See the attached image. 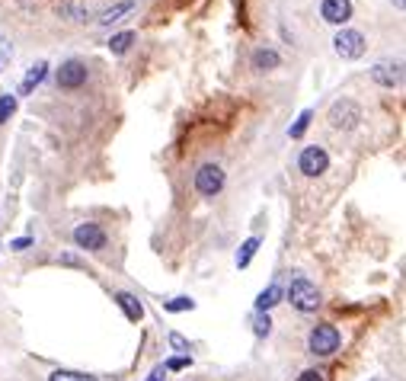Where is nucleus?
<instances>
[{
  "mask_svg": "<svg viewBox=\"0 0 406 381\" xmlns=\"http://www.w3.org/2000/svg\"><path fill=\"white\" fill-rule=\"evenodd\" d=\"M253 334H256V336H269V334H272V317H269V314H262V311H256Z\"/></svg>",
  "mask_w": 406,
  "mask_h": 381,
  "instance_id": "nucleus-20",
  "label": "nucleus"
},
{
  "mask_svg": "<svg viewBox=\"0 0 406 381\" xmlns=\"http://www.w3.org/2000/svg\"><path fill=\"white\" fill-rule=\"evenodd\" d=\"M288 298H291V305L298 311H304V314H311V311H317L320 308V292H317V285L313 282H307V279H294L291 282V288H288Z\"/></svg>",
  "mask_w": 406,
  "mask_h": 381,
  "instance_id": "nucleus-2",
  "label": "nucleus"
},
{
  "mask_svg": "<svg viewBox=\"0 0 406 381\" xmlns=\"http://www.w3.org/2000/svg\"><path fill=\"white\" fill-rule=\"evenodd\" d=\"M87 84V67L80 64V61H64L58 67V87L64 90H77Z\"/></svg>",
  "mask_w": 406,
  "mask_h": 381,
  "instance_id": "nucleus-9",
  "label": "nucleus"
},
{
  "mask_svg": "<svg viewBox=\"0 0 406 381\" xmlns=\"http://www.w3.org/2000/svg\"><path fill=\"white\" fill-rule=\"evenodd\" d=\"M282 285H269L266 292H260V298H256V311H262V314H266L269 308H275V305H279L282 301Z\"/></svg>",
  "mask_w": 406,
  "mask_h": 381,
  "instance_id": "nucleus-14",
  "label": "nucleus"
},
{
  "mask_svg": "<svg viewBox=\"0 0 406 381\" xmlns=\"http://www.w3.org/2000/svg\"><path fill=\"white\" fill-rule=\"evenodd\" d=\"M163 308H167V311H173V314H180V311H192V308H195V301H192V298H186V295H180V298L167 301Z\"/></svg>",
  "mask_w": 406,
  "mask_h": 381,
  "instance_id": "nucleus-21",
  "label": "nucleus"
},
{
  "mask_svg": "<svg viewBox=\"0 0 406 381\" xmlns=\"http://www.w3.org/2000/svg\"><path fill=\"white\" fill-rule=\"evenodd\" d=\"M16 113V96H0V122H7L10 115Z\"/></svg>",
  "mask_w": 406,
  "mask_h": 381,
  "instance_id": "nucleus-22",
  "label": "nucleus"
},
{
  "mask_svg": "<svg viewBox=\"0 0 406 381\" xmlns=\"http://www.w3.org/2000/svg\"><path fill=\"white\" fill-rule=\"evenodd\" d=\"M256 250H260V237H250V241L240 244V250H237V266H240V269L250 266V260L256 256Z\"/></svg>",
  "mask_w": 406,
  "mask_h": 381,
  "instance_id": "nucleus-16",
  "label": "nucleus"
},
{
  "mask_svg": "<svg viewBox=\"0 0 406 381\" xmlns=\"http://www.w3.org/2000/svg\"><path fill=\"white\" fill-rule=\"evenodd\" d=\"M374 381H384V378H374Z\"/></svg>",
  "mask_w": 406,
  "mask_h": 381,
  "instance_id": "nucleus-29",
  "label": "nucleus"
},
{
  "mask_svg": "<svg viewBox=\"0 0 406 381\" xmlns=\"http://www.w3.org/2000/svg\"><path fill=\"white\" fill-rule=\"evenodd\" d=\"M134 10V0H122V4H115V7H109L106 13L100 16V26H112L115 20H122L125 13H132Z\"/></svg>",
  "mask_w": 406,
  "mask_h": 381,
  "instance_id": "nucleus-15",
  "label": "nucleus"
},
{
  "mask_svg": "<svg viewBox=\"0 0 406 381\" xmlns=\"http://www.w3.org/2000/svg\"><path fill=\"white\" fill-rule=\"evenodd\" d=\"M320 13H323V20L327 23L342 26V23H349V16H352V4H349V0H323Z\"/></svg>",
  "mask_w": 406,
  "mask_h": 381,
  "instance_id": "nucleus-10",
  "label": "nucleus"
},
{
  "mask_svg": "<svg viewBox=\"0 0 406 381\" xmlns=\"http://www.w3.org/2000/svg\"><path fill=\"white\" fill-rule=\"evenodd\" d=\"M371 81L381 84V87H400L403 84V64L400 61H381V64L371 67Z\"/></svg>",
  "mask_w": 406,
  "mask_h": 381,
  "instance_id": "nucleus-8",
  "label": "nucleus"
},
{
  "mask_svg": "<svg viewBox=\"0 0 406 381\" xmlns=\"http://www.w3.org/2000/svg\"><path fill=\"white\" fill-rule=\"evenodd\" d=\"M333 48H336V55H340V58L355 61V58H361V55H365V35L355 33V29H342V33L333 39Z\"/></svg>",
  "mask_w": 406,
  "mask_h": 381,
  "instance_id": "nucleus-4",
  "label": "nucleus"
},
{
  "mask_svg": "<svg viewBox=\"0 0 406 381\" xmlns=\"http://www.w3.org/2000/svg\"><path fill=\"white\" fill-rule=\"evenodd\" d=\"M189 365H192V356H176V359L163 362V368H167V372H182V368H189Z\"/></svg>",
  "mask_w": 406,
  "mask_h": 381,
  "instance_id": "nucleus-23",
  "label": "nucleus"
},
{
  "mask_svg": "<svg viewBox=\"0 0 406 381\" xmlns=\"http://www.w3.org/2000/svg\"><path fill=\"white\" fill-rule=\"evenodd\" d=\"M227 176H224V167L221 164H202L199 170H195V189H199L202 195H218L221 189H224Z\"/></svg>",
  "mask_w": 406,
  "mask_h": 381,
  "instance_id": "nucleus-3",
  "label": "nucleus"
},
{
  "mask_svg": "<svg viewBox=\"0 0 406 381\" xmlns=\"http://www.w3.org/2000/svg\"><path fill=\"white\" fill-rule=\"evenodd\" d=\"M298 167H301V174H304V176H320L323 170L330 167V157H327L323 147H304V151H301Z\"/></svg>",
  "mask_w": 406,
  "mask_h": 381,
  "instance_id": "nucleus-7",
  "label": "nucleus"
},
{
  "mask_svg": "<svg viewBox=\"0 0 406 381\" xmlns=\"http://www.w3.org/2000/svg\"><path fill=\"white\" fill-rule=\"evenodd\" d=\"M48 381H96L93 375H83V372H64V368H58V372L48 375Z\"/></svg>",
  "mask_w": 406,
  "mask_h": 381,
  "instance_id": "nucleus-18",
  "label": "nucleus"
},
{
  "mask_svg": "<svg viewBox=\"0 0 406 381\" xmlns=\"http://www.w3.org/2000/svg\"><path fill=\"white\" fill-rule=\"evenodd\" d=\"M45 74H48V64H45V61H39L35 67H29V74L23 77V84H20V93H33V90L39 87L42 81H45Z\"/></svg>",
  "mask_w": 406,
  "mask_h": 381,
  "instance_id": "nucleus-12",
  "label": "nucleus"
},
{
  "mask_svg": "<svg viewBox=\"0 0 406 381\" xmlns=\"http://www.w3.org/2000/svg\"><path fill=\"white\" fill-rule=\"evenodd\" d=\"M61 263H64V266H83V263H80L77 256H71V254H64V256H61Z\"/></svg>",
  "mask_w": 406,
  "mask_h": 381,
  "instance_id": "nucleus-28",
  "label": "nucleus"
},
{
  "mask_svg": "<svg viewBox=\"0 0 406 381\" xmlns=\"http://www.w3.org/2000/svg\"><path fill=\"white\" fill-rule=\"evenodd\" d=\"M298 381H323V372L320 368H307V372L298 375Z\"/></svg>",
  "mask_w": 406,
  "mask_h": 381,
  "instance_id": "nucleus-25",
  "label": "nucleus"
},
{
  "mask_svg": "<svg viewBox=\"0 0 406 381\" xmlns=\"http://www.w3.org/2000/svg\"><path fill=\"white\" fill-rule=\"evenodd\" d=\"M74 244L83 250H103L106 247V231L93 221H83V224L74 227Z\"/></svg>",
  "mask_w": 406,
  "mask_h": 381,
  "instance_id": "nucleus-5",
  "label": "nucleus"
},
{
  "mask_svg": "<svg viewBox=\"0 0 406 381\" xmlns=\"http://www.w3.org/2000/svg\"><path fill=\"white\" fill-rule=\"evenodd\" d=\"M163 378H167V368H163V365H153V372L147 375L144 381H163Z\"/></svg>",
  "mask_w": 406,
  "mask_h": 381,
  "instance_id": "nucleus-26",
  "label": "nucleus"
},
{
  "mask_svg": "<svg viewBox=\"0 0 406 381\" xmlns=\"http://www.w3.org/2000/svg\"><path fill=\"white\" fill-rule=\"evenodd\" d=\"M279 52H272V48H256L253 52V67L256 71H272V67H279Z\"/></svg>",
  "mask_w": 406,
  "mask_h": 381,
  "instance_id": "nucleus-13",
  "label": "nucleus"
},
{
  "mask_svg": "<svg viewBox=\"0 0 406 381\" xmlns=\"http://www.w3.org/2000/svg\"><path fill=\"white\" fill-rule=\"evenodd\" d=\"M115 305H119V308L125 311L128 321H134V324H138L141 317H144V308H141V301L134 298L132 292H119V295H115Z\"/></svg>",
  "mask_w": 406,
  "mask_h": 381,
  "instance_id": "nucleus-11",
  "label": "nucleus"
},
{
  "mask_svg": "<svg viewBox=\"0 0 406 381\" xmlns=\"http://www.w3.org/2000/svg\"><path fill=\"white\" fill-rule=\"evenodd\" d=\"M361 119V109L355 100H336L333 109H330V122L333 128H355Z\"/></svg>",
  "mask_w": 406,
  "mask_h": 381,
  "instance_id": "nucleus-6",
  "label": "nucleus"
},
{
  "mask_svg": "<svg viewBox=\"0 0 406 381\" xmlns=\"http://www.w3.org/2000/svg\"><path fill=\"white\" fill-rule=\"evenodd\" d=\"M311 119H313V109H304V113L298 115V122L288 128V135H291V138H301V135L307 132V125H311Z\"/></svg>",
  "mask_w": 406,
  "mask_h": 381,
  "instance_id": "nucleus-19",
  "label": "nucleus"
},
{
  "mask_svg": "<svg viewBox=\"0 0 406 381\" xmlns=\"http://www.w3.org/2000/svg\"><path fill=\"white\" fill-rule=\"evenodd\" d=\"M170 346H173L180 356H186L189 349H192V346H189V340H186V336H180V334H170Z\"/></svg>",
  "mask_w": 406,
  "mask_h": 381,
  "instance_id": "nucleus-24",
  "label": "nucleus"
},
{
  "mask_svg": "<svg viewBox=\"0 0 406 381\" xmlns=\"http://www.w3.org/2000/svg\"><path fill=\"white\" fill-rule=\"evenodd\" d=\"M132 42H134V33H119L109 39V48H112L115 55H125L128 48H132Z\"/></svg>",
  "mask_w": 406,
  "mask_h": 381,
  "instance_id": "nucleus-17",
  "label": "nucleus"
},
{
  "mask_svg": "<svg viewBox=\"0 0 406 381\" xmlns=\"http://www.w3.org/2000/svg\"><path fill=\"white\" fill-rule=\"evenodd\" d=\"M307 349L313 356H333L340 349V330L333 324H317L311 330V336H307Z\"/></svg>",
  "mask_w": 406,
  "mask_h": 381,
  "instance_id": "nucleus-1",
  "label": "nucleus"
},
{
  "mask_svg": "<svg viewBox=\"0 0 406 381\" xmlns=\"http://www.w3.org/2000/svg\"><path fill=\"white\" fill-rule=\"evenodd\" d=\"M10 247H13V250H29V247H33V237H20V241H13Z\"/></svg>",
  "mask_w": 406,
  "mask_h": 381,
  "instance_id": "nucleus-27",
  "label": "nucleus"
}]
</instances>
